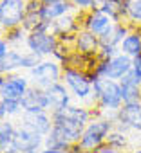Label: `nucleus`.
<instances>
[{"label": "nucleus", "mask_w": 141, "mask_h": 153, "mask_svg": "<svg viewBox=\"0 0 141 153\" xmlns=\"http://www.w3.org/2000/svg\"><path fill=\"white\" fill-rule=\"evenodd\" d=\"M8 43L11 45V49H20L22 45H26V38H27V31L20 25V27H15V29H9L6 31V36Z\"/></svg>", "instance_id": "5701e85b"}, {"label": "nucleus", "mask_w": 141, "mask_h": 153, "mask_svg": "<svg viewBox=\"0 0 141 153\" xmlns=\"http://www.w3.org/2000/svg\"><path fill=\"white\" fill-rule=\"evenodd\" d=\"M40 153H69V151L67 149H58V148H47V146H44Z\"/></svg>", "instance_id": "473e14b6"}, {"label": "nucleus", "mask_w": 141, "mask_h": 153, "mask_svg": "<svg viewBox=\"0 0 141 153\" xmlns=\"http://www.w3.org/2000/svg\"><path fill=\"white\" fill-rule=\"evenodd\" d=\"M20 105H22V112H42V110H47V94H45L44 88H38V87L31 85L27 88V92L22 96Z\"/></svg>", "instance_id": "2eb2a0df"}, {"label": "nucleus", "mask_w": 141, "mask_h": 153, "mask_svg": "<svg viewBox=\"0 0 141 153\" xmlns=\"http://www.w3.org/2000/svg\"><path fill=\"white\" fill-rule=\"evenodd\" d=\"M118 52H121L118 45H101L100 51H98V54H96V59L98 61H107V59L114 58Z\"/></svg>", "instance_id": "cd10ccee"}, {"label": "nucleus", "mask_w": 141, "mask_h": 153, "mask_svg": "<svg viewBox=\"0 0 141 153\" xmlns=\"http://www.w3.org/2000/svg\"><path fill=\"white\" fill-rule=\"evenodd\" d=\"M112 24L114 22L110 20V16H107L100 9H91L87 13H82V27L94 33V34H98V36L101 33H105Z\"/></svg>", "instance_id": "4468645a"}, {"label": "nucleus", "mask_w": 141, "mask_h": 153, "mask_svg": "<svg viewBox=\"0 0 141 153\" xmlns=\"http://www.w3.org/2000/svg\"><path fill=\"white\" fill-rule=\"evenodd\" d=\"M114 128V121L105 117V115H100L96 114L89 124L83 128V133L78 140L80 148L82 149H98L109 137V133L112 131Z\"/></svg>", "instance_id": "7ed1b4c3"}, {"label": "nucleus", "mask_w": 141, "mask_h": 153, "mask_svg": "<svg viewBox=\"0 0 141 153\" xmlns=\"http://www.w3.org/2000/svg\"><path fill=\"white\" fill-rule=\"evenodd\" d=\"M78 11L69 0H62V2H54V4H42L40 7V18L45 22H54L60 16L67 15V13H73Z\"/></svg>", "instance_id": "aec40b11"}, {"label": "nucleus", "mask_w": 141, "mask_h": 153, "mask_svg": "<svg viewBox=\"0 0 141 153\" xmlns=\"http://www.w3.org/2000/svg\"><path fill=\"white\" fill-rule=\"evenodd\" d=\"M132 25L128 22H114L105 33L100 34V43L101 45H118L123 42V38L130 33Z\"/></svg>", "instance_id": "6ab92c4d"}, {"label": "nucleus", "mask_w": 141, "mask_h": 153, "mask_svg": "<svg viewBox=\"0 0 141 153\" xmlns=\"http://www.w3.org/2000/svg\"><path fill=\"white\" fill-rule=\"evenodd\" d=\"M62 81L67 85V88L70 90L74 101L87 105L91 108H94V99H92V78L91 74L74 67H63V74H62Z\"/></svg>", "instance_id": "f03ea898"}, {"label": "nucleus", "mask_w": 141, "mask_h": 153, "mask_svg": "<svg viewBox=\"0 0 141 153\" xmlns=\"http://www.w3.org/2000/svg\"><path fill=\"white\" fill-rule=\"evenodd\" d=\"M16 119L27 123L29 126H33L42 135H47L51 131V128H52V115L47 110H42V112H22Z\"/></svg>", "instance_id": "dca6fc26"}, {"label": "nucleus", "mask_w": 141, "mask_h": 153, "mask_svg": "<svg viewBox=\"0 0 141 153\" xmlns=\"http://www.w3.org/2000/svg\"><path fill=\"white\" fill-rule=\"evenodd\" d=\"M105 142H109L110 146L118 148L119 151H125L127 146H128V135H127V131H123V130H119V128L114 126L112 131L109 133V137H107Z\"/></svg>", "instance_id": "b1692460"}, {"label": "nucleus", "mask_w": 141, "mask_h": 153, "mask_svg": "<svg viewBox=\"0 0 141 153\" xmlns=\"http://www.w3.org/2000/svg\"><path fill=\"white\" fill-rule=\"evenodd\" d=\"M80 20H82V13H80V11L67 13V15H63V16H60L58 20L52 22L51 31H52L58 38L76 34V33L82 29V22H80Z\"/></svg>", "instance_id": "ddd939ff"}, {"label": "nucleus", "mask_w": 141, "mask_h": 153, "mask_svg": "<svg viewBox=\"0 0 141 153\" xmlns=\"http://www.w3.org/2000/svg\"><path fill=\"white\" fill-rule=\"evenodd\" d=\"M132 74L141 81V54H137V56L132 58Z\"/></svg>", "instance_id": "c756f323"}, {"label": "nucleus", "mask_w": 141, "mask_h": 153, "mask_svg": "<svg viewBox=\"0 0 141 153\" xmlns=\"http://www.w3.org/2000/svg\"><path fill=\"white\" fill-rule=\"evenodd\" d=\"M92 99L98 114H112L123 106L121 85L116 79L96 76L92 78Z\"/></svg>", "instance_id": "f257e3e1"}, {"label": "nucleus", "mask_w": 141, "mask_h": 153, "mask_svg": "<svg viewBox=\"0 0 141 153\" xmlns=\"http://www.w3.org/2000/svg\"><path fill=\"white\" fill-rule=\"evenodd\" d=\"M58 45L60 40L52 31H29L26 38V49L36 52L42 58H51Z\"/></svg>", "instance_id": "0eeeda50"}, {"label": "nucleus", "mask_w": 141, "mask_h": 153, "mask_svg": "<svg viewBox=\"0 0 141 153\" xmlns=\"http://www.w3.org/2000/svg\"><path fill=\"white\" fill-rule=\"evenodd\" d=\"M29 0H0V31L20 27L27 15Z\"/></svg>", "instance_id": "423d86ee"}, {"label": "nucleus", "mask_w": 141, "mask_h": 153, "mask_svg": "<svg viewBox=\"0 0 141 153\" xmlns=\"http://www.w3.org/2000/svg\"><path fill=\"white\" fill-rule=\"evenodd\" d=\"M123 103H139L141 101V81L132 74V70L119 79Z\"/></svg>", "instance_id": "a211bd4d"}, {"label": "nucleus", "mask_w": 141, "mask_h": 153, "mask_svg": "<svg viewBox=\"0 0 141 153\" xmlns=\"http://www.w3.org/2000/svg\"><path fill=\"white\" fill-rule=\"evenodd\" d=\"M119 51L128 54L130 58L141 54V27L132 25L130 33L123 38V42L119 43Z\"/></svg>", "instance_id": "412c9836"}, {"label": "nucleus", "mask_w": 141, "mask_h": 153, "mask_svg": "<svg viewBox=\"0 0 141 153\" xmlns=\"http://www.w3.org/2000/svg\"><path fill=\"white\" fill-rule=\"evenodd\" d=\"M31 87L29 76L22 72H13L4 76V83L0 88V97L4 99H22V96Z\"/></svg>", "instance_id": "9d476101"}, {"label": "nucleus", "mask_w": 141, "mask_h": 153, "mask_svg": "<svg viewBox=\"0 0 141 153\" xmlns=\"http://www.w3.org/2000/svg\"><path fill=\"white\" fill-rule=\"evenodd\" d=\"M98 153H123V151H119L118 148H114V146H110L109 142H103L98 149H96Z\"/></svg>", "instance_id": "7c9ffc66"}, {"label": "nucleus", "mask_w": 141, "mask_h": 153, "mask_svg": "<svg viewBox=\"0 0 141 153\" xmlns=\"http://www.w3.org/2000/svg\"><path fill=\"white\" fill-rule=\"evenodd\" d=\"M42 149H29V151H26V153H40Z\"/></svg>", "instance_id": "4c0bfd02"}, {"label": "nucleus", "mask_w": 141, "mask_h": 153, "mask_svg": "<svg viewBox=\"0 0 141 153\" xmlns=\"http://www.w3.org/2000/svg\"><path fill=\"white\" fill-rule=\"evenodd\" d=\"M114 126L123 131L141 133V101L139 103H123V106L114 115Z\"/></svg>", "instance_id": "6e6552de"}, {"label": "nucleus", "mask_w": 141, "mask_h": 153, "mask_svg": "<svg viewBox=\"0 0 141 153\" xmlns=\"http://www.w3.org/2000/svg\"><path fill=\"white\" fill-rule=\"evenodd\" d=\"M127 2L128 0H94V9L103 11L112 22H127Z\"/></svg>", "instance_id": "f3484780"}, {"label": "nucleus", "mask_w": 141, "mask_h": 153, "mask_svg": "<svg viewBox=\"0 0 141 153\" xmlns=\"http://www.w3.org/2000/svg\"><path fill=\"white\" fill-rule=\"evenodd\" d=\"M100 47H101V43H100V36L98 34H94V33H91V31H87L83 27L74 34V45H73V49L76 52H80L83 56L96 58Z\"/></svg>", "instance_id": "f8f14e48"}, {"label": "nucleus", "mask_w": 141, "mask_h": 153, "mask_svg": "<svg viewBox=\"0 0 141 153\" xmlns=\"http://www.w3.org/2000/svg\"><path fill=\"white\" fill-rule=\"evenodd\" d=\"M76 153H98L96 149H80V151H76Z\"/></svg>", "instance_id": "c9c22d12"}, {"label": "nucleus", "mask_w": 141, "mask_h": 153, "mask_svg": "<svg viewBox=\"0 0 141 153\" xmlns=\"http://www.w3.org/2000/svg\"><path fill=\"white\" fill-rule=\"evenodd\" d=\"M128 153H141V146H139V148H134V149L128 151Z\"/></svg>", "instance_id": "e433bc0d"}, {"label": "nucleus", "mask_w": 141, "mask_h": 153, "mask_svg": "<svg viewBox=\"0 0 141 153\" xmlns=\"http://www.w3.org/2000/svg\"><path fill=\"white\" fill-rule=\"evenodd\" d=\"M62 74H63V65L56 61L54 58H44L38 65L27 70L29 81L33 87L38 88H49L51 85L62 81Z\"/></svg>", "instance_id": "20e7f679"}, {"label": "nucleus", "mask_w": 141, "mask_h": 153, "mask_svg": "<svg viewBox=\"0 0 141 153\" xmlns=\"http://www.w3.org/2000/svg\"><path fill=\"white\" fill-rule=\"evenodd\" d=\"M40 22H42V18H40V9H27V15H26L24 22H22V27L29 33V31H33Z\"/></svg>", "instance_id": "a878e982"}, {"label": "nucleus", "mask_w": 141, "mask_h": 153, "mask_svg": "<svg viewBox=\"0 0 141 153\" xmlns=\"http://www.w3.org/2000/svg\"><path fill=\"white\" fill-rule=\"evenodd\" d=\"M6 117H8V114H6V108H4V101H2V97H0V121L6 119Z\"/></svg>", "instance_id": "72a5a7b5"}, {"label": "nucleus", "mask_w": 141, "mask_h": 153, "mask_svg": "<svg viewBox=\"0 0 141 153\" xmlns=\"http://www.w3.org/2000/svg\"><path fill=\"white\" fill-rule=\"evenodd\" d=\"M2 83H4V76H0V88H2Z\"/></svg>", "instance_id": "58836bf2"}, {"label": "nucleus", "mask_w": 141, "mask_h": 153, "mask_svg": "<svg viewBox=\"0 0 141 153\" xmlns=\"http://www.w3.org/2000/svg\"><path fill=\"white\" fill-rule=\"evenodd\" d=\"M16 135V121L11 117H6L0 121V153H6L15 144Z\"/></svg>", "instance_id": "4be33fe9"}, {"label": "nucleus", "mask_w": 141, "mask_h": 153, "mask_svg": "<svg viewBox=\"0 0 141 153\" xmlns=\"http://www.w3.org/2000/svg\"><path fill=\"white\" fill-rule=\"evenodd\" d=\"M132 70V58L125 52H118L114 58L107 59V61H96L91 78H96V76H105V78L116 79L119 81L123 76H127Z\"/></svg>", "instance_id": "39448f33"}, {"label": "nucleus", "mask_w": 141, "mask_h": 153, "mask_svg": "<svg viewBox=\"0 0 141 153\" xmlns=\"http://www.w3.org/2000/svg\"><path fill=\"white\" fill-rule=\"evenodd\" d=\"M44 139H45V135L38 133L27 123L16 119V135H15V144L13 146L18 151L26 153L29 149H42L44 148Z\"/></svg>", "instance_id": "1a4fd4ad"}, {"label": "nucleus", "mask_w": 141, "mask_h": 153, "mask_svg": "<svg viewBox=\"0 0 141 153\" xmlns=\"http://www.w3.org/2000/svg\"><path fill=\"white\" fill-rule=\"evenodd\" d=\"M42 4H54V2H62V0H40Z\"/></svg>", "instance_id": "f704fd0d"}, {"label": "nucleus", "mask_w": 141, "mask_h": 153, "mask_svg": "<svg viewBox=\"0 0 141 153\" xmlns=\"http://www.w3.org/2000/svg\"><path fill=\"white\" fill-rule=\"evenodd\" d=\"M2 101H4V108H6V114H8V117H18L20 114H22V105H20V99H4L2 97Z\"/></svg>", "instance_id": "bb28decb"}, {"label": "nucleus", "mask_w": 141, "mask_h": 153, "mask_svg": "<svg viewBox=\"0 0 141 153\" xmlns=\"http://www.w3.org/2000/svg\"><path fill=\"white\" fill-rule=\"evenodd\" d=\"M80 13H87L91 9H94V0H69Z\"/></svg>", "instance_id": "c85d7f7f"}, {"label": "nucleus", "mask_w": 141, "mask_h": 153, "mask_svg": "<svg viewBox=\"0 0 141 153\" xmlns=\"http://www.w3.org/2000/svg\"><path fill=\"white\" fill-rule=\"evenodd\" d=\"M127 22L130 25L141 27V0H128L127 2Z\"/></svg>", "instance_id": "393cba45"}, {"label": "nucleus", "mask_w": 141, "mask_h": 153, "mask_svg": "<svg viewBox=\"0 0 141 153\" xmlns=\"http://www.w3.org/2000/svg\"><path fill=\"white\" fill-rule=\"evenodd\" d=\"M45 94H47V110L51 114L69 106L74 101L73 94H70V90L67 88V85L63 81H58V83L51 85L49 88H45Z\"/></svg>", "instance_id": "9b49d317"}, {"label": "nucleus", "mask_w": 141, "mask_h": 153, "mask_svg": "<svg viewBox=\"0 0 141 153\" xmlns=\"http://www.w3.org/2000/svg\"><path fill=\"white\" fill-rule=\"evenodd\" d=\"M11 51V45L8 43V40L4 38V36H0V56H4V54H8Z\"/></svg>", "instance_id": "2f4dec72"}]
</instances>
